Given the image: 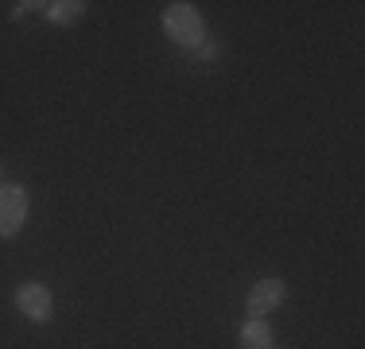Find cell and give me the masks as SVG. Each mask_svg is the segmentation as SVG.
<instances>
[{"label":"cell","mask_w":365,"mask_h":349,"mask_svg":"<svg viewBox=\"0 0 365 349\" xmlns=\"http://www.w3.org/2000/svg\"><path fill=\"white\" fill-rule=\"evenodd\" d=\"M241 345H245V349H268V345H276L272 326H268L264 318H249L245 326H241Z\"/></svg>","instance_id":"cell-5"},{"label":"cell","mask_w":365,"mask_h":349,"mask_svg":"<svg viewBox=\"0 0 365 349\" xmlns=\"http://www.w3.org/2000/svg\"><path fill=\"white\" fill-rule=\"evenodd\" d=\"M163 31L175 43H182V47H198V43H202V16L190 4H168V12H163Z\"/></svg>","instance_id":"cell-1"},{"label":"cell","mask_w":365,"mask_h":349,"mask_svg":"<svg viewBox=\"0 0 365 349\" xmlns=\"http://www.w3.org/2000/svg\"><path fill=\"white\" fill-rule=\"evenodd\" d=\"M268 349H276V345H268Z\"/></svg>","instance_id":"cell-8"},{"label":"cell","mask_w":365,"mask_h":349,"mask_svg":"<svg viewBox=\"0 0 365 349\" xmlns=\"http://www.w3.org/2000/svg\"><path fill=\"white\" fill-rule=\"evenodd\" d=\"M47 16L55 24H74L86 16V4L82 0H55V4H47Z\"/></svg>","instance_id":"cell-6"},{"label":"cell","mask_w":365,"mask_h":349,"mask_svg":"<svg viewBox=\"0 0 365 349\" xmlns=\"http://www.w3.org/2000/svg\"><path fill=\"white\" fill-rule=\"evenodd\" d=\"M16 307L28 314L31 322H47L51 318V307H55V299H51V291L36 279H28V283L16 287Z\"/></svg>","instance_id":"cell-4"},{"label":"cell","mask_w":365,"mask_h":349,"mask_svg":"<svg viewBox=\"0 0 365 349\" xmlns=\"http://www.w3.org/2000/svg\"><path fill=\"white\" fill-rule=\"evenodd\" d=\"M284 299H288V283H284L280 276H268V279H260V283L249 287L245 314H249V318H264V314L276 311Z\"/></svg>","instance_id":"cell-3"},{"label":"cell","mask_w":365,"mask_h":349,"mask_svg":"<svg viewBox=\"0 0 365 349\" xmlns=\"http://www.w3.org/2000/svg\"><path fill=\"white\" fill-rule=\"evenodd\" d=\"M28 217V190L20 182H0V237H16Z\"/></svg>","instance_id":"cell-2"},{"label":"cell","mask_w":365,"mask_h":349,"mask_svg":"<svg viewBox=\"0 0 365 349\" xmlns=\"http://www.w3.org/2000/svg\"><path fill=\"white\" fill-rule=\"evenodd\" d=\"M198 58H202V63H214V58H218L222 55V47H218V43H198Z\"/></svg>","instance_id":"cell-7"}]
</instances>
